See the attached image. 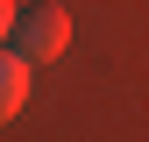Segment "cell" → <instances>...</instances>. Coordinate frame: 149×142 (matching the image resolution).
<instances>
[{"mask_svg":"<svg viewBox=\"0 0 149 142\" xmlns=\"http://www.w3.org/2000/svg\"><path fill=\"white\" fill-rule=\"evenodd\" d=\"M22 106H29V57L0 50V121H14Z\"/></svg>","mask_w":149,"mask_h":142,"instance_id":"cell-2","label":"cell"},{"mask_svg":"<svg viewBox=\"0 0 149 142\" xmlns=\"http://www.w3.org/2000/svg\"><path fill=\"white\" fill-rule=\"evenodd\" d=\"M14 29V0H0V36H7Z\"/></svg>","mask_w":149,"mask_h":142,"instance_id":"cell-3","label":"cell"},{"mask_svg":"<svg viewBox=\"0 0 149 142\" xmlns=\"http://www.w3.org/2000/svg\"><path fill=\"white\" fill-rule=\"evenodd\" d=\"M22 22V57L29 64H50V57H64V43H71V14L64 7H29V14H14Z\"/></svg>","mask_w":149,"mask_h":142,"instance_id":"cell-1","label":"cell"}]
</instances>
